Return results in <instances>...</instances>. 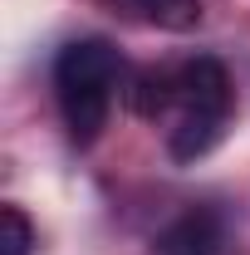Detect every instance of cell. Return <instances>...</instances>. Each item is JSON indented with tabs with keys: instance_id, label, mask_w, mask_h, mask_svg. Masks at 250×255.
I'll return each instance as SVG.
<instances>
[{
	"instance_id": "5",
	"label": "cell",
	"mask_w": 250,
	"mask_h": 255,
	"mask_svg": "<svg viewBox=\"0 0 250 255\" xmlns=\"http://www.w3.org/2000/svg\"><path fill=\"white\" fill-rule=\"evenodd\" d=\"M127 103H132V113H142V118H157V113H167V108H172V74H157V69H142V74H132Z\"/></svg>"
},
{
	"instance_id": "4",
	"label": "cell",
	"mask_w": 250,
	"mask_h": 255,
	"mask_svg": "<svg viewBox=\"0 0 250 255\" xmlns=\"http://www.w3.org/2000/svg\"><path fill=\"white\" fill-rule=\"evenodd\" d=\"M127 10L147 25H162V30H191L201 20V0H123Z\"/></svg>"
},
{
	"instance_id": "1",
	"label": "cell",
	"mask_w": 250,
	"mask_h": 255,
	"mask_svg": "<svg viewBox=\"0 0 250 255\" xmlns=\"http://www.w3.org/2000/svg\"><path fill=\"white\" fill-rule=\"evenodd\" d=\"M123 84V54L108 39H74L54 59V98L74 142H94L108 123L113 89Z\"/></svg>"
},
{
	"instance_id": "3",
	"label": "cell",
	"mask_w": 250,
	"mask_h": 255,
	"mask_svg": "<svg viewBox=\"0 0 250 255\" xmlns=\"http://www.w3.org/2000/svg\"><path fill=\"white\" fill-rule=\"evenodd\" d=\"M221 251V216L191 206L157 236V255H216Z\"/></svg>"
},
{
	"instance_id": "2",
	"label": "cell",
	"mask_w": 250,
	"mask_h": 255,
	"mask_svg": "<svg viewBox=\"0 0 250 255\" xmlns=\"http://www.w3.org/2000/svg\"><path fill=\"white\" fill-rule=\"evenodd\" d=\"M172 108L177 128L167 137V152L177 162H196L221 142V132L231 123V79L226 64L211 54H196L172 74Z\"/></svg>"
},
{
	"instance_id": "6",
	"label": "cell",
	"mask_w": 250,
	"mask_h": 255,
	"mask_svg": "<svg viewBox=\"0 0 250 255\" xmlns=\"http://www.w3.org/2000/svg\"><path fill=\"white\" fill-rule=\"evenodd\" d=\"M34 251V226L20 206H0V255H30Z\"/></svg>"
}]
</instances>
